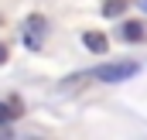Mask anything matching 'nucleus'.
Segmentation results:
<instances>
[{"label":"nucleus","instance_id":"obj_1","mask_svg":"<svg viewBox=\"0 0 147 140\" xmlns=\"http://www.w3.org/2000/svg\"><path fill=\"white\" fill-rule=\"evenodd\" d=\"M137 62H113V65H99V69L92 72L99 82H127V79H134L137 75Z\"/></svg>","mask_w":147,"mask_h":140},{"label":"nucleus","instance_id":"obj_2","mask_svg":"<svg viewBox=\"0 0 147 140\" xmlns=\"http://www.w3.org/2000/svg\"><path fill=\"white\" fill-rule=\"evenodd\" d=\"M41 38H45V17L31 14V17L24 21V44H28L31 51H38V48H41Z\"/></svg>","mask_w":147,"mask_h":140},{"label":"nucleus","instance_id":"obj_3","mask_svg":"<svg viewBox=\"0 0 147 140\" xmlns=\"http://www.w3.org/2000/svg\"><path fill=\"white\" fill-rule=\"evenodd\" d=\"M82 44H86L89 51H96V55H106V48H110V41L99 34V31H86V34H82Z\"/></svg>","mask_w":147,"mask_h":140},{"label":"nucleus","instance_id":"obj_4","mask_svg":"<svg viewBox=\"0 0 147 140\" xmlns=\"http://www.w3.org/2000/svg\"><path fill=\"white\" fill-rule=\"evenodd\" d=\"M120 34H123V41H144L147 31H144V24H140V21H127Z\"/></svg>","mask_w":147,"mask_h":140},{"label":"nucleus","instance_id":"obj_5","mask_svg":"<svg viewBox=\"0 0 147 140\" xmlns=\"http://www.w3.org/2000/svg\"><path fill=\"white\" fill-rule=\"evenodd\" d=\"M123 7H127L123 0H106V7H103V14H106V17H120V14H123Z\"/></svg>","mask_w":147,"mask_h":140},{"label":"nucleus","instance_id":"obj_6","mask_svg":"<svg viewBox=\"0 0 147 140\" xmlns=\"http://www.w3.org/2000/svg\"><path fill=\"white\" fill-rule=\"evenodd\" d=\"M14 116H17V113L10 109V103H0V127H3V123H10Z\"/></svg>","mask_w":147,"mask_h":140},{"label":"nucleus","instance_id":"obj_7","mask_svg":"<svg viewBox=\"0 0 147 140\" xmlns=\"http://www.w3.org/2000/svg\"><path fill=\"white\" fill-rule=\"evenodd\" d=\"M3 62H7V48L0 44V65H3Z\"/></svg>","mask_w":147,"mask_h":140},{"label":"nucleus","instance_id":"obj_8","mask_svg":"<svg viewBox=\"0 0 147 140\" xmlns=\"http://www.w3.org/2000/svg\"><path fill=\"white\" fill-rule=\"evenodd\" d=\"M140 7H144V14H147V0H140Z\"/></svg>","mask_w":147,"mask_h":140}]
</instances>
